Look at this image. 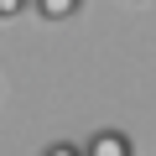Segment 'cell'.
Segmentation results:
<instances>
[{
	"mask_svg": "<svg viewBox=\"0 0 156 156\" xmlns=\"http://www.w3.org/2000/svg\"><path fill=\"white\" fill-rule=\"evenodd\" d=\"M26 5H21V0H0V21H5V16H21Z\"/></svg>",
	"mask_w": 156,
	"mask_h": 156,
	"instance_id": "4",
	"label": "cell"
},
{
	"mask_svg": "<svg viewBox=\"0 0 156 156\" xmlns=\"http://www.w3.org/2000/svg\"><path fill=\"white\" fill-rule=\"evenodd\" d=\"M42 156H83V151H78V146H73V140H52V146H47V151H42Z\"/></svg>",
	"mask_w": 156,
	"mask_h": 156,
	"instance_id": "3",
	"label": "cell"
},
{
	"mask_svg": "<svg viewBox=\"0 0 156 156\" xmlns=\"http://www.w3.org/2000/svg\"><path fill=\"white\" fill-rule=\"evenodd\" d=\"M47 21H62V16H73V0H42V5H37Z\"/></svg>",
	"mask_w": 156,
	"mask_h": 156,
	"instance_id": "2",
	"label": "cell"
},
{
	"mask_svg": "<svg viewBox=\"0 0 156 156\" xmlns=\"http://www.w3.org/2000/svg\"><path fill=\"white\" fill-rule=\"evenodd\" d=\"M83 156H135V140H130L125 130H99V135L83 146Z\"/></svg>",
	"mask_w": 156,
	"mask_h": 156,
	"instance_id": "1",
	"label": "cell"
}]
</instances>
